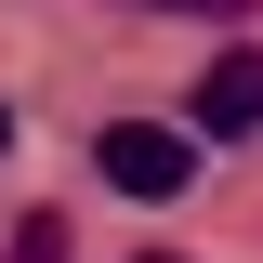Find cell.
I'll return each instance as SVG.
<instances>
[{
    "label": "cell",
    "instance_id": "1",
    "mask_svg": "<svg viewBox=\"0 0 263 263\" xmlns=\"http://www.w3.org/2000/svg\"><path fill=\"white\" fill-rule=\"evenodd\" d=\"M92 171H105L119 197H184L197 132H171V119H105V132H92Z\"/></svg>",
    "mask_w": 263,
    "mask_h": 263
},
{
    "label": "cell",
    "instance_id": "2",
    "mask_svg": "<svg viewBox=\"0 0 263 263\" xmlns=\"http://www.w3.org/2000/svg\"><path fill=\"white\" fill-rule=\"evenodd\" d=\"M184 132H197V145H250V132H263V53H224V66H211V79L184 92Z\"/></svg>",
    "mask_w": 263,
    "mask_h": 263
},
{
    "label": "cell",
    "instance_id": "3",
    "mask_svg": "<svg viewBox=\"0 0 263 263\" xmlns=\"http://www.w3.org/2000/svg\"><path fill=\"white\" fill-rule=\"evenodd\" d=\"M132 13H250V0H132Z\"/></svg>",
    "mask_w": 263,
    "mask_h": 263
},
{
    "label": "cell",
    "instance_id": "4",
    "mask_svg": "<svg viewBox=\"0 0 263 263\" xmlns=\"http://www.w3.org/2000/svg\"><path fill=\"white\" fill-rule=\"evenodd\" d=\"M0 158H13V105H0Z\"/></svg>",
    "mask_w": 263,
    "mask_h": 263
}]
</instances>
